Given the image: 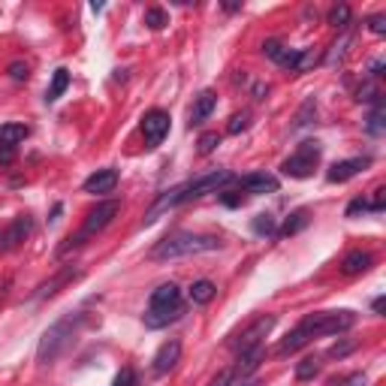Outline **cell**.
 Segmentation results:
<instances>
[{"label":"cell","instance_id":"obj_9","mask_svg":"<svg viewBox=\"0 0 386 386\" xmlns=\"http://www.w3.org/2000/svg\"><path fill=\"white\" fill-rule=\"evenodd\" d=\"M169 127H172L169 112H163V109H148L145 115H142V136H145L148 148H157V145H160L166 136H169Z\"/></svg>","mask_w":386,"mask_h":386},{"label":"cell","instance_id":"obj_11","mask_svg":"<svg viewBox=\"0 0 386 386\" xmlns=\"http://www.w3.org/2000/svg\"><path fill=\"white\" fill-rule=\"evenodd\" d=\"M30 232H34V221H30V215H19L10 224V230L0 236V248H3V251H15V248H19L21 241L30 236Z\"/></svg>","mask_w":386,"mask_h":386},{"label":"cell","instance_id":"obj_16","mask_svg":"<svg viewBox=\"0 0 386 386\" xmlns=\"http://www.w3.org/2000/svg\"><path fill=\"white\" fill-rule=\"evenodd\" d=\"M215 106H217V94H215V91H202V94L193 100V106H191V127H200L202 121L215 112Z\"/></svg>","mask_w":386,"mask_h":386},{"label":"cell","instance_id":"obj_14","mask_svg":"<svg viewBox=\"0 0 386 386\" xmlns=\"http://www.w3.org/2000/svg\"><path fill=\"white\" fill-rule=\"evenodd\" d=\"M263 359H266V347H251V350H245V353H239V362H236V368H232V372H236L241 381H248V377H251L256 368L263 365Z\"/></svg>","mask_w":386,"mask_h":386},{"label":"cell","instance_id":"obj_22","mask_svg":"<svg viewBox=\"0 0 386 386\" xmlns=\"http://www.w3.org/2000/svg\"><path fill=\"white\" fill-rule=\"evenodd\" d=\"M215 293H217V287L202 278V281H193V287H191V302L193 305H208L215 299Z\"/></svg>","mask_w":386,"mask_h":386},{"label":"cell","instance_id":"obj_30","mask_svg":"<svg viewBox=\"0 0 386 386\" xmlns=\"http://www.w3.org/2000/svg\"><path fill=\"white\" fill-rule=\"evenodd\" d=\"M217 145H221V136L217 133H202L200 142H196V151H200V154H211Z\"/></svg>","mask_w":386,"mask_h":386},{"label":"cell","instance_id":"obj_8","mask_svg":"<svg viewBox=\"0 0 386 386\" xmlns=\"http://www.w3.org/2000/svg\"><path fill=\"white\" fill-rule=\"evenodd\" d=\"M272 329H275V314H263V317H256L245 332H239L236 341H230V347L236 353H245V350H251V347H260L263 338H266Z\"/></svg>","mask_w":386,"mask_h":386},{"label":"cell","instance_id":"obj_42","mask_svg":"<svg viewBox=\"0 0 386 386\" xmlns=\"http://www.w3.org/2000/svg\"><path fill=\"white\" fill-rule=\"evenodd\" d=\"M365 383H368V377L362 372H357V374H350V377H344L341 381V386H365Z\"/></svg>","mask_w":386,"mask_h":386},{"label":"cell","instance_id":"obj_24","mask_svg":"<svg viewBox=\"0 0 386 386\" xmlns=\"http://www.w3.org/2000/svg\"><path fill=\"white\" fill-rule=\"evenodd\" d=\"M305 226H308V211H305V208H299V211H293V215L284 221V226L278 230V236H293V232L305 230Z\"/></svg>","mask_w":386,"mask_h":386},{"label":"cell","instance_id":"obj_7","mask_svg":"<svg viewBox=\"0 0 386 386\" xmlns=\"http://www.w3.org/2000/svg\"><path fill=\"white\" fill-rule=\"evenodd\" d=\"M320 151H323L320 142H314V139L302 142V145L281 163V172H284V176H290V178H308V176H314L317 163H320Z\"/></svg>","mask_w":386,"mask_h":386},{"label":"cell","instance_id":"obj_33","mask_svg":"<svg viewBox=\"0 0 386 386\" xmlns=\"http://www.w3.org/2000/svg\"><path fill=\"white\" fill-rule=\"evenodd\" d=\"M353 350H357V341H338V344L329 347L326 357H329V359H344L347 353H353Z\"/></svg>","mask_w":386,"mask_h":386},{"label":"cell","instance_id":"obj_15","mask_svg":"<svg viewBox=\"0 0 386 386\" xmlns=\"http://www.w3.org/2000/svg\"><path fill=\"white\" fill-rule=\"evenodd\" d=\"M241 191L245 193H275L278 191V178L269 172H251V176L241 178Z\"/></svg>","mask_w":386,"mask_h":386},{"label":"cell","instance_id":"obj_21","mask_svg":"<svg viewBox=\"0 0 386 386\" xmlns=\"http://www.w3.org/2000/svg\"><path fill=\"white\" fill-rule=\"evenodd\" d=\"M67 85H70V70H55V75H51V85H49V91H45V103H55V100H60L64 97V91H67Z\"/></svg>","mask_w":386,"mask_h":386},{"label":"cell","instance_id":"obj_35","mask_svg":"<svg viewBox=\"0 0 386 386\" xmlns=\"http://www.w3.org/2000/svg\"><path fill=\"white\" fill-rule=\"evenodd\" d=\"M317 64V55L311 49H302V55H299V64H296V73H305V70H311V67Z\"/></svg>","mask_w":386,"mask_h":386},{"label":"cell","instance_id":"obj_1","mask_svg":"<svg viewBox=\"0 0 386 386\" xmlns=\"http://www.w3.org/2000/svg\"><path fill=\"white\" fill-rule=\"evenodd\" d=\"M232 181H236V176H232L230 169H211V172H206V176H196V178H191V181H184V184L172 187V191H166L160 200L151 206V211L145 215V224H154L157 217H160V211H169V208L181 206V202L200 200V196H206V193H217L221 187L232 184Z\"/></svg>","mask_w":386,"mask_h":386},{"label":"cell","instance_id":"obj_40","mask_svg":"<svg viewBox=\"0 0 386 386\" xmlns=\"http://www.w3.org/2000/svg\"><path fill=\"white\" fill-rule=\"evenodd\" d=\"M347 45H350V36L344 34V36H341V43H335V45H332V49H335V51H329V58H326L329 64H335V60L344 55V49H347Z\"/></svg>","mask_w":386,"mask_h":386},{"label":"cell","instance_id":"obj_10","mask_svg":"<svg viewBox=\"0 0 386 386\" xmlns=\"http://www.w3.org/2000/svg\"><path fill=\"white\" fill-rule=\"evenodd\" d=\"M365 166H372V157L368 154H362V157H350V160H338V163H332L329 166V172H326V178L332 181V184H341V181H350L353 176H359Z\"/></svg>","mask_w":386,"mask_h":386},{"label":"cell","instance_id":"obj_45","mask_svg":"<svg viewBox=\"0 0 386 386\" xmlns=\"http://www.w3.org/2000/svg\"><path fill=\"white\" fill-rule=\"evenodd\" d=\"M15 148H0V163H12Z\"/></svg>","mask_w":386,"mask_h":386},{"label":"cell","instance_id":"obj_18","mask_svg":"<svg viewBox=\"0 0 386 386\" xmlns=\"http://www.w3.org/2000/svg\"><path fill=\"white\" fill-rule=\"evenodd\" d=\"M372 263H374V256L368 251H362V248H357V251H350L341 260V272L344 275H362V272L372 269Z\"/></svg>","mask_w":386,"mask_h":386},{"label":"cell","instance_id":"obj_12","mask_svg":"<svg viewBox=\"0 0 386 386\" xmlns=\"http://www.w3.org/2000/svg\"><path fill=\"white\" fill-rule=\"evenodd\" d=\"M178 359H181V341H166V344H160V350L154 353V374L157 377H163V374H169L172 368L178 365Z\"/></svg>","mask_w":386,"mask_h":386},{"label":"cell","instance_id":"obj_32","mask_svg":"<svg viewBox=\"0 0 386 386\" xmlns=\"http://www.w3.org/2000/svg\"><path fill=\"white\" fill-rule=\"evenodd\" d=\"M284 49H287V45H284L281 40H266V43H263V55H266L269 60H275V64H278V60H281Z\"/></svg>","mask_w":386,"mask_h":386},{"label":"cell","instance_id":"obj_17","mask_svg":"<svg viewBox=\"0 0 386 386\" xmlns=\"http://www.w3.org/2000/svg\"><path fill=\"white\" fill-rule=\"evenodd\" d=\"M82 272L79 269H73V266H67V269H60L55 278H49L45 284H40V290H36V299H49V296H55V293L60 290L64 284H70L73 278H79Z\"/></svg>","mask_w":386,"mask_h":386},{"label":"cell","instance_id":"obj_36","mask_svg":"<svg viewBox=\"0 0 386 386\" xmlns=\"http://www.w3.org/2000/svg\"><path fill=\"white\" fill-rule=\"evenodd\" d=\"M30 75V67L27 64H21V60H15V64H10V79L15 82H25Z\"/></svg>","mask_w":386,"mask_h":386},{"label":"cell","instance_id":"obj_5","mask_svg":"<svg viewBox=\"0 0 386 386\" xmlns=\"http://www.w3.org/2000/svg\"><path fill=\"white\" fill-rule=\"evenodd\" d=\"M181 317V290L178 284H160L151 293V308L145 314V326L148 329H163L169 323H176Z\"/></svg>","mask_w":386,"mask_h":386},{"label":"cell","instance_id":"obj_23","mask_svg":"<svg viewBox=\"0 0 386 386\" xmlns=\"http://www.w3.org/2000/svg\"><path fill=\"white\" fill-rule=\"evenodd\" d=\"M326 21L335 30H347V27H350V21H353V10L347 3H338V6H332V10H329V19Z\"/></svg>","mask_w":386,"mask_h":386},{"label":"cell","instance_id":"obj_27","mask_svg":"<svg viewBox=\"0 0 386 386\" xmlns=\"http://www.w3.org/2000/svg\"><path fill=\"white\" fill-rule=\"evenodd\" d=\"M145 25L151 30H163L169 25V15H166V10H160V6H151V10H145Z\"/></svg>","mask_w":386,"mask_h":386},{"label":"cell","instance_id":"obj_13","mask_svg":"<svg viewBox=\"0 0 386 386\" xmlns=\"http://www.w3.org/2000/svg\"><path fill=\"white\" fill-rule=\"evenodd\" d=\"M118 187V169H97L94 176L85 178V184H82V191L85 193H112Z\"/></svg>","mask_w":386,"mask_h":386},{"label":"cell","instance_id":"obj_20","mask_svg":"<svg viewBox=\"0 0 386 386\" xmlns=\"http://www.w3.org/2000/svg\"><path fill=\"white\" fill-rule=\"evenodd\" d=\"M308 341H311V338H308V332L302 329V326H296V329L290 332V335L284 338L281 344H278V353H281V357H290V353H296L299 347H305Z\"/></svg>","mask_w":386,"mask_h":386},{"label":"cell","instance_id":"obj_28","mask_svg":"<svg viewBox=\"0 0 386 386\" xmlns=\"http://www.w3.org/2000/svg\"><path fill=\"white\" fill-rule=\"evenodd\" d=\"M365 130L372 133V136H381V133H383V100H377V103H374L372 115H368V124H365Z\"/></svg>","mask_w":386,"mask_h":386},{"label":"cell","instance_id":"obj_2","mask_svg":"<svg viewBox=\"0 0 386 386\" xmlns=\"http://www.w3.org/2000/svg\"><path fill=\"white\" fill-rule=\"evenodd\" d=\"M82 320H85V314L75 311V314L60 317L58 323H51V326L43 332V338H40V347H36V362H40V365H51V362H55L60 353L73 344L75 329L82 326Z\"/></svg>","mask_w":386,"mask_h":386},{"label":"cell","instance_id":"obj_44","mask_svg":"<svg viewBox=\"0 0 386 386\" xmlns=\"http://www.w3.org/2000/svg\"><path fill=\"white\" fill-rule=\"evenodd\" d=\"M269 85H254V100H266Z\"/></svg>","mask_w":386,"mask_h":386},{"label":"cell","instance_id":"obj_4","mask_svg":"<svg viewBox=\"0 0 386 386\" xmlns=\"http://www.w3.org/2000/svg\"><path fill=\"white\" fill-rule=\"evenodd\" d=\"M118 211H121V202H118V200H103V202H97V206L88 211V217H85V224H82V230L75 232V236H67V239H64V245L58 248V256H67V254L79 251V248L85 245L88 239L100 236L106 226H109V224L118 217Z\"/></svg>","mask_w":386,"mask_h":386},{"label":"cell","instance_id":"obj_37","mask_svg":"<svg viewBox=\"0 0 386 386\" xmlns=\"http://www.w3.org/2000/svg\"><path fill=\"white\" fill-rule=\"evenodd\" d=\"M221 196V202L224 206H230V208H239V206H245V196L241 193H232V191H226V193H217Z\"/></svg>","mask_w":386,"mask_h":386},{"label":"cell","instance_id":"obj_3","mask_svg":"<svg viewBox=\"0 0 386 386\" xmlns=\"http://www.w3.org/2000/svg\"><path fill=\"white\" fill-rule=\"evenodd\" d=\"M221 248L217 236H196V232H172L163 241H157L151 248V260H181V256H193V254H206Z\"/></svg>","mask_w":386,"mask_h":386},{"label":"cell","instance_id":"obj_39","mask_svg":"<svg viewBox=\"0 0 386 386\" xmlns=\"http://www.w3.org/2000/svg\"><path fill=\"white\" fill-rule=\"evenodd\" d=\"M368 30L377 36H383L386 34V15H372V19H368Z\"/></svg>","mask_w":386,"mask_h":386},{"label":"cell","instance_id":"obj_6","mask_svg":"<svg viewBox=\"0 0 386 386\" xmlns=\"http://www.w3.org/2000/svg\"><path fill=\"white\" fill-rule=\"evenodd\" d=\"M353 323H357V314L353 311H323V314H308L299 326L308 332V338H320V335L347 332Z\"/></svg>","mask_w":386,"mask_h":386},{"label":"cell","instance_id":"obj_46","mask_svg":"<svg viewBox=\"0 0 386 386\" xmlns=\"http://www.w3.org/2000/svg\"><path fill=\"white\" fill-rule=\"evenodd\" d=\"M383 305H386L383 296H381V299H374V305H372V308H374V314H383Z\"/></svg>","mask_w":386,"mask_h":386},{"label":"cell","instance_id":"obj_38","mask_svg":"<svg viewBox=\"0 0 386 386\" xmlns=\"http://www.w3.org/2000/svg\"><path fill=\"white\" fill-rule=\"evenodd\" d=\"M368 211V200H362V196H357V200L347 206V217H357V215H365Z\"/></svg>","mask_w":386,"mask_h":386},{"label":"cell","instance_id":"obj_31","mask_svg":"<svg viewBox=\"0 0 386 386\" xmlns=\"http://www.w3.org/2000/svg\"><path fill=\"white\" fill-rule=\"evenodd\" d=\"M357 100L359 103H377V100H381V91H377L374 82H365V85L357 91Z\"/></svg>","mask_w":386,"mask_h":386},{"label":"cell","instance_id":"obj_34","mask_svg":"<svg viewBox=\"0 0 386 386\" xmlns=\"http://www.w3.org/2000/svg\"><path fill=\"white\" fill-rule=\"evenodd\" d=\"M112 386H139V377H136L133 368H121V374L115 377Z\"/></svg>","mask_w":386,"mask_h":386},{"label":"cell","instance_id":"obj_26","mask_svg":"<svg viewBox=\"0 0 386 386\" xmlns=\"http://www.w3.org/2000/svg\"><path fill=\"white\" fill-rule=\"evenodd\" d=\"M251 226H254L256 236H278V224L272 215H256Z\"/></svg>","mask_w":386,"mask_h":386},{"label":"cell","instance_id":"obj_29","mask_svg":"<svg viewBox=\"0 0 386 386\" xmlns=\"http://www.w3.org/2000/svg\"><path fill=\"white\" fill-rule=\"evenodd\" d=\"M248 124H251V112H236V115L230 118V124H226V133L239 136L241 130H248Z\"/></svg>","mask_w":386,"mask_h":386},{"label":"cell","instance_id":"obj_19","mask_svg":"<svg viewBox=\"0 0 386 386\" xmlns=\"http://www.w3.org/2000/svg\"><path fill=\"white\" fill-rule=\"evenodd\" d=\"M30 136L27 124H3L0 127V148H15L19 142H25Z\"/></svg>","mask_w":386,"mask_h":386},{"label":"cell","instance_id":"obj_25","mask_svg":"<svg viewBox=\"0 0 386 386\" xmlns=\"http://www.w3.org/2000/svg\"><path fill=\"white\" fill-rule=\"evenodd\" d=\"M317 374H320V359H317V357H305V359H302L299 365H296V381H302V383H305V381H314Z\"/></svg>","mask_w":386,"mask_h":386},{"label":"cell","instance_id":"obj_41","mask_svg":"<svg viewBox=\"0 0 386 386\" xmlns=\"http://www.w3.org/2000/svg\"><path fill=\"white\" fill-rule=\"evenodd\" d=\"M383 206H386V191L381 187V191H374V200L368 202V211H383Z\"/></svg>","mask_w":386,"mask_h":386},{"label":"cell","instance_id":"obj_43","mask_svg":"<svg viewBox=\"0 0 386 386\" xmlns=\"http://www.w3.org/2000/svg\"><path fill=\"white\" fill-rule=\"evenodd\" d=\"M383 75V60L377 58V60H372V79H381Z\"/></svg>","mask_w":386,"mask_h":386}]
</instances>
